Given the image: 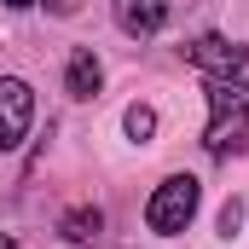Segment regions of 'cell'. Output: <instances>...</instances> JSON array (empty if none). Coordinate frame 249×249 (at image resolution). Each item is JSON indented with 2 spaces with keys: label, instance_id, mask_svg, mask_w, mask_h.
Returning a JSON list of instances; mask_svg holds the SVG:
<instances>
[{
  "label": "cell",
  "instance_id": "8992f818",
  "mask_svg": "<svg viewBox=\"0 0 249 249\" xmlns=\"http://www.w3.org/2000/svg\"><path fill=\"white\" fill-rule=\"evenodd\" d=\"M99 87H105V64L93 47H75L70 64H64V93L70 99H99Z\"/></svg>",
  "mask_w": 249,
  "mask_h": 249
},
{
  "label": "cell",
  "instance_id": "8fae6325",
  "mask_svg": "<svg viewBox=\"0 0 249 249\" xmlns=\"http://www.w3.org/2000/svg\"><path fill=\"white\" fill-rule=\"evenodd\" d=\"M0 6H12V12H23V6H35V0H0Z\"/></svg>",
  "mask_w": 249,
  "mask_h": 249
},
{
  "label": "cell",
  "instance_id": "30bf717a",
  "mask_svg": "<svg viewBox=\"0 0 249 249\" xmlns=\"http://www.w3.org/2000/svg\"><path fill=\"white\" fill-rule=\"evenodd\" d=\"M47 12H53V18H75V12H81V0H47Z\"/></svg>",
  "mask_w": 249,
  "mask_h": 249
},
{
  "label": "cell",
  "instance_id": "7a4b0ae2",
  "mask_svg": "<svg viewBox=\"0 0 249 249\" xmlns=\"http://www.w3.org/2000/svg\"><path fill=\"white\" fill-rule=\"evenodd\" d=\"M197 203H203V186L191 174H168L162 186L151 191V203H145V226L157 238H180L191 226V214H197Z\"/></svg>",
  "mask_w": 249,
  "mask_h": 249
},
{
  "label": "cell",
  "instance_id": "7c38bea8",
  "mask_svg": "<svg viewBox=\"0 0 249 249\" xmlns=\"http://www.w3.org/2000/svg\"><path fill=\"white\" fill-rule=\"evenodd\" d=\"M0 249H18V238H12V232H0Z\"/></svg>",
  "mask_w": 249,
  "mask_h": 249
},
{
  "label": "cell",
  "instance_id": "5b68a950",
  "mask_svg": "<svg viewBox=\"0 0 249 249\" xmlns=\"http://www.w3.org/2000/svg\"><path fill=\"white\" fill-rule=\"evenodd\" d=\"M168 23V0H116V29L133 41H151Z\"/></svg>",
  "mask_w": 249,
  "mask_h": 249
},
{
  "label": "cell",
  "instance_id": "ba28073f",
  "mask_svg": "<svg viewBox=\"0 0 249 249\" xmlns=\"http://www.w3.org/2000/svg\"><path fill=\"white\" fill-rule=\"evenodd\" d=\"M122 127H127V139H133V145H145V139L157 133V110H151V105H127Z\"/></svg>",
  "mask_w": 249,
  "mask_h": 249
},
{
  "label": "cell",
  "instance_id": "52a82bcc",
  "mask_svg": "<svg viewBox=\"0 0 249 249\" xmlns=\"http://www.w3.org/2000/svg\"><path fill=\"white\" fill-rule=\"evenodd\" d=\"M99 226H105V214H99V209H70V214L58 220V232L70 238V244H93V238H99Z\"/></svg>",
  "mask_w": 249,
  "mask_h": 249
},
{
  "label": "cell",
  "instance_id": "3957f363",
  "mask_svg": "<svg viewBox=\"0 0 249 249\" xmlns=\"http://www.w3.org/2000/svg\"><path fill=\"white\" fill-rule=\"evenodd\" d=\"M186 58L197 64L209 81L249 93V47H244V41H226V35H197V41L186 47Z\"/></svg>",
  "mask_w": 249,
  "mask_h": 249
},
{
  "label": "cell",
  "instance_id": "9c48e42d",
  "mask_svg": "<svg viewBox=\"0 0 249 249\" xmlns=\"http://www.w3.org/2000/svg\"><path fill=\"white\" fill-rule=\"evenodd\" d=\"M238 226H244V203L232 197V203L220 209V238H238Z\"/></svg>",
  "mask_w": 249,
  "mask_h": 249
},
{
  "label": "cell",
  "instance_id": "6da1fadb",
  "mask_svg": "<svg viewBox=\"0 0 249 249\" xmlns=\"http://www.w3.org/2000/svg\"><path fill=\"white\" fill-rule=\"evenodd\" d=\"M203 151L209 157H244L249 151V105L238 87L209 81V127H203Z\"/></svg>",
  "mask_w": 249,
  "mask_h": 249
},
{
  "label": "cell",
  "instance_id": "277c9868",
  "mask_svg": "<svg viewBox=\"0 0 249 249\" xmlns=\"http://www.w3.org/2000/svg\"><path fill=\"white\" fill-rule=\"evenodd\" d=\"M35 122V93L18 75H0V151H18Z\"/></svg>",
  "mask_w": 249,
  "mask_h": 249
}]
</instances>
